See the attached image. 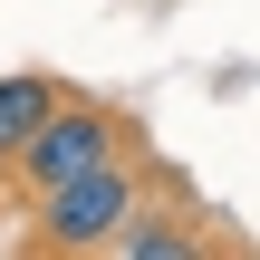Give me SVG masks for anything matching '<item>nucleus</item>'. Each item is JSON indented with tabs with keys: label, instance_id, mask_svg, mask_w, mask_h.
<instances>
[{
	"label": "nucleus",
	"instance_id": "obj_4",
	"mask_svg": "<svg viewBox=\"0 0 260 260\" xmlns=\"http://www.w3.org/2000/svg\"><path fill=\"white\" fill-rule=\"evenodd\" d=\"M193 251H203V241H193L183 222H145V212H135V222L116 232V260H193Z\"/></svg>",
	"mask_w": 260,
	"mask_h": 260
},
{
	"label": "nucleus",
	"instance_id": "obj_2",
	"mask_svg": "<svg viewBox=\"0 0 260 260\" xmlns=\"http://www.w3.org/2000/svg\"><path fill=\"white\" fill-rule=\"evenodd\" d=\"M125 154V125L106 116V106H77V96H58V116L19 145V183L29 193H58V183H77V174H96V164H116Z\"/></svg>",
	"mask_w": 260,
	"mask_h": 260
},
{
	"label": "nucleus",
	"instance_id": "obj_1",
	"mask_svg": "<svg viewBox=\"0 0 260 260\" xmlns=\"http://www.w3.org/2000/svg\"><path fill=\"white\" fill-rule=\"evenodd\" d=\"M145 212V193H135V174H125V154L116 164H96V174H77V183H58V193H39V241L48 251H116V232Z\"/></svg>",
	"mask_w": 260,
	"mask_h": 260
},
{
	"label": "nucleus",
	"instance_id": "obj_3",
	"mask_svg": "<svg viewBox=\"0 0 260 260\" xmlns=\"http://www.w3.org/2000/svg\"><path fill=\"white\" fill-rule=\"evenodd\" d=\"M58 116V77L48 68H10L0 77V164H19V145Z\"/></svg>",
	"mask_w": 260,
	"mask_h": 260
}]
</instances>
